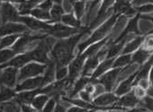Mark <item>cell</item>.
Segmentation results:
<instances>
[{"instance_id": "48", "label": "cell", "mask_w": 153, "mask_h": 112, "mask_svg": "<svg viewBox=\"0 0 153 112\" xmlns=\"http://www.w3.org/2000/svg\"><path fill=\"white\" fill-rule=\"evenodd\" d=\"M1 2H8V3H12V4H21L23 2H25V0H0Z\"/></svg>"}, {"instance_id": "1", "label": "cell", "mask_w": 153, "mask_h": 112, "mask_svg": "<svg viewBox=\"0 0 153 112\" xmlns=\"http://www.w3.org/2000/svg\"><path fill=\"white\" fill-rule=\"evenodd\" d=\"M89 32L90 30L88 29V27H85L79 33L66 39H60L55 42L51 51V55L56 66H68L72 61V59L75 57V47L76 46L79 40Z\"/></svg>"}, {"instance_id": "43", "label": "cell", "mask_w": 153, "mask_h": 112, "mask_svg": "<svg viewBox=\"0 0 153 112\" xmlns=\"http://www.w3.org/2000/svg\"><path fill=\"white\" fill-rule=\"evenodd\" d=\"M79 95L80 99H83L84 101H87V102H92V100H93V99H92L93 95H92V94H90L89 92H88V91H85V90L80 91H79Z\"/></svg>"}, {"instance_id": "38", "label": "cell", "mask_w": 153, "mask_h": 112, "mask_svg": "<svg viewBox=\"0 0 153 112\" xmlns=\"http://www.w3.org/2000/svg\"><path fill=\"white\" fill-rule=\"evenodd\" d=\"M141 47L147 50L153 52V32H149V34L144 36Z\"/></svg>"}, {"instance_id": "54", "label": "cell", "mask_w": 153, "mask_h": 112, "mask_svg": "<svg viewBox=\"0 0 153 112\" xmlns=\"http://www.w3.org/2000/svg\"><path fill=\"white\" fill-rule=\"evenodd\" d=\"M83 1H85V2H88V1H93V0H83Z\"/></svg>"}, {"instance_id": "26", "label": "cell", "mask_w": 153, "mask_h": 112, "mask_svg": "<svg viewBox=\"0 0 153 112\" xmlns=\"http://www.w3.org/2000/svg\"><path fill=\"white\" fill-rule=\"evenodd\" d=\"M44 0H25V2L19 4V14L20 15H29L30 11L37 7Z\"/></svg>"}, {"instance_id": "18", "label": "cell", "mask_w": 153, "mask_h": 112, "mask_svg": "<svg viewBox=\"0 0 153 112\" xmlns=\"http://www.w3.org/2000/svg\"><path fill=\"white\" fill-rule=\"evenodd\" d=\"M32 61H33V59H32L30 51H25L24 53L16 54L10 61L2 65L1 66H2V68H5L7 66H12V67L20 69L21 67H23L24 66H25L26 64H28Z\"/></svg>"}, {"instance_id": "49", "label": "cell", "mask_w": 153, "mask_h": 112, "mask_svg": "<svg viewBox=\"0 0 153 112\" xmlns=\"http://www.w3.org/2000/svg\"><path fill=\"white\" fill-rule=\"evenodd\" d=\"M67 109L64 108V107H62L59 103V101L57 102V104H56V107H55V108H54V111H66Z\"/></svg>"}, {"instance_id": "31", "label": "cell", "mask_w": 153, "mask_h": 112, "mask_svg": "<svg viewBox=\"0 0 153 112\" xmlns=\"http://www.w3.org/2000/svg\"><path fill=\"white\" fill-rule=\"evenodd\" d=\"M49 99H50L49 95H47L45 93H39L34 97L31 105L33 107V108L35 110H42V108H44V106L47 103Z\"/></svg>"}, {"instance_id": "19", "label": "cell", "mask_w": 153, "mask_h": 112, "mask_svg": "<svg viewBox=\"0 0 153 112\" xmlns=\"http://www.w3.org/2000/svg\"><path fill=\"white\" fill-rule=\"evenodd\" d=\"M41 93V88L31 90V91H22L16 92V95L15 96L14 99L21 106L24 104H31L34 97Z\"/></svg>"}, {"instance_id": "25", "label": "cell", "mask_w": 153, "mask_h": 112, "mask_svg": "<svg viewBox=\"0 0 153 112\" xmlns=\"http://www.w3.org/2000/svg\"><path fill=\"white\" fill-rule=\"evenodd\" d=\"M91 82V76L89 75H81L76 81L74 82V86L69 92V98H74L76 94H79L80 91L84 90L86 85Z\"/></svg>"}, {"instance_id": "52", "label": "cell", "mask_w": 153, "mask_h": 112, "mask_svg": "<svg viewBox=\"0 0 153 112\" xmlns=\"http://www.w3.org/2000/svg\"><path fill=\"white\" fill-rule=\"evenodd\" d=\"M53 2H54L55 4H59V5H61L62 2H63V0H53Z\"/></svg>"}, {"instance_id": "7", "label": "cell", "mask_w": 153, "mask_h": 112, "mask_svg": "<svg viewBox=\"0 0 153 112\" xmlns=\"http://www.w3.org/2000/svg\"><path fill=\"white\" fill-rule=\"evenodd\" d=\"M85 61H86V58L84 57V56L82 54H79L68 65V81L70 86L76 80V77L82 73Z\"/></svg>"}, {"instance_id": "8", "label": "cell", "mask_w": 153, "mask_h": 112, "mask_svg": "<svg viewBox=\"0 0 153 112\" xmlns=\"http://www.w3.org/2000/svg\"><path fill=\"white\" fill-rule=\"evenodd\" d=\"M47 34V33H46ZM45 35H32L28 32L23 33L18 39L17 41L15 42V44L11 47L14 51L16 54H20V53H24L26 51V49L31 45V43H33L35 41H40L42 40L43 37L46 36Z\"/></svg>"}, {"instance_id": "17", "label": "cell", "mask_w": 153, "mask_h": 112, "mask_svg": "<svg viewBox=\"0 0 153 112\" xmlns=\"http://www.w3.org/2000/svg\"><path fill=\"white\" fill-rule=\"evenodd\" d=\"M140 100V99L135 96L133 91L131 90L129 92L120 96L118 100L114 105L116 107H120V108H123L124 110L125 109H131V108H134L136 106H138Z\"/></svg>"}, {"instance_id": "39", "label": "cell", "mask_w": 153, "mask_h": 112, "mask_svg": "<svg viewBox=\"0 0 153 112\" xmlns=\"http://www.w3.org/2000/svg\"><path fill=\"white\" fill-rule=\"evenodd\" d=\"M134 8L137 11V13L140 15L149 14V13L153 12V4H146V5H142L140 7H134Z\"/></svg>"}, {"instance_id": "21", "label": "cell", "mask_w": 153, "mask_h": 112, "mask_svg": "<svg viewBox=\"0 0 153 112\" xmlns=\"http://www.w3.org/2000/svg\"><path fill=\"white\" fill-rule=\"evenodd\" d=\"M115 57H112V58H105L103 59L99 65L97 66V68L95 69V71L92 73V74L90 75L91 78L93 80H97V78H99L102 74H104L105 72H107L108 70L113 68V65H114V61Z\"/></svg>"}, {"instance_id": "2", "label": "cell", "mask_w": 153, "mask_h": 112, "mask_svg": "<svg viewBox=\"0 0 153 112\" xmlns=\"http://www.w3.org/2000/svg\"><path fill=\"white\" fill-rule=\"evenodd\" d=\"M120 15L113 14L105 23H103L98 28H97L93 33L91 34V36L85 41L79 43L78 45V49H79V54L82 53L88 46H90L91 44L97 42L103 39H105V37H107V34L109 33V32L112 30V28L114 26L118 17Z\"/></svg>"}, {"instance_id": "20", "label": "cell", "mask_w": 153, "mask_h": 112, "mask_svg": "<svg viewBox=\"0 0 153 112\" xmlns=\"http://www.w3.org/2000/svg\"><path fill=\"white\" fill-rule=\"evenodd\" d=\"M138 74V70L136 72H134L133 74H131L128 78H126L125 80H123L115 89V91H114L118 97L129 92L130 91L132 90L133 86H134V81L136 78V75Z\"/></svg>"}, {"instance_id": "33", "label": "cell", "mask_w": 153, "mask_h": 112, "mask_svg": "<svg viewBox=\"0 0 153 112\" xmlns=\"http://www.w3.org/2000/svg\"><path fill=\"white\" fill-rule=\"evenodd\" d=\"M22 34H10L0 38V49L11 48Z\"/></svg>"}, {"instance_id": "16", "label": "cell", "mask_w": 153, "mask_h": 112, "mask_svg": "<svg viewBox=\"0 0 153 112\" xmlns=\"http://www.w3.org/2000/svg\"><path fill=\"white\" fill-rule=\"evenodd\" d=\"M43 87V77L42 75L35 76L27 78L20 83H18L16 86V92L22 91H31L35 89H40Z\"/></svg>"}, {"instance_id": "56", "label": "cell", "mask_w": 153, "mask_h": 112, "mask_svg": "<svg viewBox=\"0 0 153 112\" xmlns=\"http://www.w3.org/2000/svg\"><path fill=\"white\" fill-rule=\"evenodd\" d=\"M129 1H130V2H132V1H133V0H129Z\"/></svg>"}, {"instance_id": "53", "label": "cell", "mask_w": 153, "mask_h": 112, "mask_svg": "<svg viewBox=\"0 0 153 112\" xmlns=\"http://www.w3.org/2000/svg\"><path fill=\"white\" fill-rule=\"evenodd\" d=\"M2 71H3V68H2L1 65H0V75H1V74H2Z\"/></svg>"}, {"instance_id": "29", "label": "cell", "mask_w": 153, "mask_h": 112, "mask_svg": "<svg viewBox=\"0 0 153 112\" xmlns=\"http://www.w3.org/2000/svg\"><path fill=\"white\" fill-rule=\"evenodd\" d=\"M131 64V54H120L114 61L113 68H124Z\"/></svg>"}, {"instance_id": "35", "label": "cell", "mask_w": 153, "mask_h": 112, "mask_svg": "<svg viewBox=\"0 0 153 112\" xmlns=\"http://www.w3.org/2000/svg\"><path fill=\"white\" fill-rule=\"evenodd\" d=\"M73 12L75 16L79 20H81L85 14V9H86V2L83 0H76L73 5Z\"/></svg>"}, {"instance_id": "11", "label": "cell", "mask_w": 153, "mask_h": 112, "mask_svg": "<svg viewBox=\"0 0 153 112\" xmlns=\"http://www.w3.org/2000/svg\"><path fill=\"white\" fill-rule=\"evenodd\" d=\"M0 15H1L3 24L9 22L18 23L20 14L18 9L12 3L2 2L0 4Z\"/></svg>"}, {"instance_id": "10", "label": "cell", "mask_w": 153, "mask_h": 112, "mask_svg": "<svg viewBox=\"0 0 153 112\" xmlns=\"http://www.w3.org/2000/svg\"><path fill=\"white\" fill-rule=\"evenodd\" d=\"M18 23L25 24L29 31H43L45 32L51 25L50 23L41 21L31 15H20L18 18Z\"/></svg>"}, {"instance_id": "4", "label": "cell", "mask_w": 153, "mask_h": 112, "mask_svg": "<svg viewBox=\"0 0 153 112\" xmlns=\"http://www.w3.org/2000/svg\"><path fill=\"white\" fill-rule=\"evenodd\" d=\"M48 65V64H47ZM46 64L38 63L35 61H32L23 67L19 69L18 77H17V83L31 77H35L39 75H42L47 68Z\"/></svg>"}, {"instance_id": "45", "label": "cell", "mask_w": 153, "mask_h": 112, "mask_svg": "<svg viewBox=\"0 0 153 112\" xmlns=\"http://www.w3.org/2000/svg\"><path fill=\"white\" fill-rule=\"evenodd\" d=\"M131 4L132 7H140L146 4H153V0H133Z\"/></svg>"}, {"instance_id": "23", "label": "cell", "mask_w": 153, "mask_h": 112, "mask_svg": "<svg viewBox=\"0 0 153 112\" xmlns=\"http://www.w3.org/2000/svg\"><path fill=\"white\" fill-rule=\"evenodd\" d=\"M143 40H144V36L137 35L135 38L131 39L124 45L121 54H132L134 51H136L139 48L141 47Z\"/></svg>"}, {"instance_id": "42", "label": "cell", "mask_w": 153, "mask_h": 112, "mask_svg": "<svg viewBox=\"0 0 153 112\" xmlns=\"http://www.w3.org/2000/svg\"><path fill=\"white\" fill-rule=\"evenodd\" d=\"M54 5V2H53V0H44L43 2H42L37 7L42 9V10H45V11H51V7H53Z\"/></svg>"}, {"instance_id": "47", "label": "cell", "mask_w": 153, "mask_h": 112, "mask_svg": "<svg viewBox=\"0 0 153 112\" xmlns=\"http://www.w3.org/2000/svg\"><path fill=\"white\" fill-rule=\"evenodd\" d=\"M149 83L151 86H153V65L152 66L150 67V70H149Z\"/></svg>"}, {"instance_id": "12", "label": "cell", "mask_w": 153, "mask_h": 112, "mask_svg": "<svg viewBox=\"0 0 153 112\" xmlns=\"http://www.w3.org/2000/svg\"><path fill=\"white\" fill-rule=\"evenodd\" d=\"M119 97L112 91H106L105 93L97 95L93 100L92 103L96 107V109H102L104 108L113 106Z\"/></svg>"}, {"instance_id": "15", "label": "cell", "mask_w": 153, "mask_h": 112, "mask_svg": "<svg viewBox=\"0 0 153 112\" xmlns=\"http://www.w3.org/2000/svg\"><path fill=\"white\" fill-rule=\"evenodd\" d=\"M19 69L12 66H7L3 68L2 74L0 75V81L3 85L16 88L17 84V77H18Z\"/></svg>"}, {"instance_id": "34", "label": "cell", "mask_w": 153, "mask_h": 112, "mask_svg": "<svg viewBox=\"0 0 153 112\" xmlns=\"http://www.w3.org/2000/svg\"><path fill=\"white\" fill-rule=\"evenodd\" d=\"M16 53L14 51L12 48H6V49H0V65H4L10 61Z\"/></svg>"}, {"instance_id": "3", "label": "cell", "mask_w": 153, "mask_h": 112, "mask_svg": "<svg viewBox=\"0 0 153 112\" xmlns=\"http://www.w3.org/2000/svg\"><path fill=\"white\" fill-rule=\"evenodd\" d=\"M55 42V38L46 34L45 37L40 40V42L36 45V47L30 50L33 61L47 65L51 61L49 53H51Z\"/></svg>"}, {"instance_id": "55", "label": "cell", "mask_w": 153, "mask_h": 112, "mask_svg": "<svg viewBox=\"0 0 153 112\" xmlns=\"http://www.w3.org/2000/svg\"><path fill=\"white\" fill-rule=\"evenodd\" d=\"M1 86H2V83H1V81H0V88H1Z\"/></svg>"}, {"instance_id": "36", "label": "cell", "mask_w": 153, "mask_h": 112, "mask_svg": "<svg viewBox=\"0 0 153 112\" xmlns=\"http://www.w3.org/2000/svg\"><path fill=\"white\" fill-rule=\"evenodd\" d=\"M68 66H56L55 70V79L56 80H63L68 78Z\"/></svg>"}, {"instance_id": "27", "label": "cell", "mask_w": 153, "mask_h": 112, "mask_svg": "<svg viewBox=\"0 0 153 112\" xmlns=\"http://www.w3.org/2000/svg\"><path fill=\"white\" fill-rule=\"evenodd\" d=\"M60 23L70 26V27H74V28H78V29H82L83 27L81 26V23L80 20H79L75 16L74 14H70V13H67L64 14L61 17Z\"/></svg>"}, {"instance_id": "44", "label": "cell", "mask_w": 153, "mask_h": 112, "mask_svg": "<svg viewBox=\"0 0 153 112\" xmlns=\"http://www.w3.org/2000/svg\"><path fill=\"white\" fill-rule=\"evenodd\" d=\"M135 85H139V86L142 87V88L145 89V90H148V89L151 86L150 83H149V78H141V79H140V80L136 83Z\"/></svg>"}, {"instance_id": "50", "label": "cell", "mask_w": 153, "mask_h": 112, "mask_svg": "<svg viewBox=\"0 0 153 112\" xmlns=\"http://www.w3.org/2000/svg\"><path fill=\"white\" fill-rule=\"evenodd\" d=\"M140 18L141 19H145L148 21H150L153 23V16H149V15H140Z\"/></svg>"}, {"instance_id": "30", "label": "cell", "mask_w": 153, "mask_h": 112, "mask_svg": "<svg viewBox=\"0 0 153 112\" xmlns=\"http://www.w3.org/2000/svg\"><path fill=\"white\" fill-rule=\"evenodd\" d=\"M50 14H51V18L50 24L60 23L62 15L65 14V10H64V8L62 7L61 5L54 3L53 7H51V11H50Z\"/></svg>"}, {"instance_id": "41", "label": "cell", "mask_w": 153, "mask_h": 112, "mask_svg": "<svg viewBox=\"0 0 153 112\" xmlns=\"http://www.w3.org/2000/svg\"><path fill=\"white\" fill-rule=\"evenodd\" d=\"M132 91H133L135 96H136L138 99H141L142 98H144V97L148 94V93H147V90L143 89L142 87H140V86H139V85H134L133 88H132Z\"/></svg>"}, {"instance_id": "40", "label": "cell", "mask_w": 153, "mask_h": 112, "mask_svg": "<svg viewBox=\"0 0 153 112\" xmlns=\"http://www.w3.org/2000/svg\"><path fill=\"white\" fill-rule=\"evenodd\" d=\"M59 100H57L55 98L50 97V99H48L47 103L45 104L44 108H42V111H54V108L56 107V104Z\"/></svg>"}, {"instance_id": "57", "label": "cell", "mask_w": 153, "mask_h": 112, "mask_svg": "<svg viewBox=\"0 0 153 112\" xmlns=\"http://www.w3.org/2000/svg\"><path fill=\"white\" fill-rule=\"evenodd\" d=\"M152 87H153V86H152Z\"/></svg>"}, {"instance_id": "6", "label": "cell", "mask_w": 153, "mask_h": 112, "mask_svg": "<svg viewBox=\"0 0 153 112\" xmlns=\"http://www.w3.org/2000/svg\"><path fill=\"white\" fill-rule=\"evenodd\" d=\"M125 68L126 67L124 68L118 67V68H112L108 70L104 74H102L99 78L97 79V84L98 83L101 84L106 91H112L114 87L115 82L117 81L118 76Z\"/></svg>"}, {"instance_id": "32", "label": "cell", "mask_w": 153, "mask_h": 112, "mask_svg": "<svg viewBox=\"0 0 153 112\" xmlns=\"http://www.w3.org/2000/svg\"><path fill=\"white\" fill-rule=\"evenodd\" d=\"M29 15H31V16H33V17H34L36 19H39L41 21H44V22L49 21V23H51V20L50 12L42 10V9H41L39 7H35V8L32 9L30 11Z\"/></svg>"}, {"instance_id": "9", "label": "cell", "mask_w": 153, "mask_h": 112, "mask_svg": "<svg viewBox=\"0 0 153 112\" xmlns=\"http://www.w3.org/2000/svg\"><path fill=\"white\" fill-rule=\"evenodd\" d=\"M107 49H105V47H104L97 54H95L94 56L89 57H88L86 59L84 66H83V70H82V73H81L82 75H90V74L95 71V69L99 65V63L103 59H105L106 57Z\"/></svg>"}, {"instance_id": "22", "label": "cell", "mask_w": 153, "mask_h": 112, "mask_svg": "<svg viewBox=\"0 0 153 112\" xmlns=\"http://www.w3.org/2000/svg\"><path fill=\"white\" fill-rule=\"evenodd\" d=\"M153 52L147 50L143 49L142 47L139 48L136 51H134L131 54V64H138L140 66H142L144 63L147 62V60L149 58Z\"/></svg>"}, {"instance_id": "51", "label": "cell", "mask_w": 153, "mask_h": 112, "mask_svg": "<svg viewBox=\"0 0 153 112\" xmlns=\"http://www.w3.org/2000/svg\"><path fill=\"white\" fill-rule=\"evenodd\" d=\"M147 93H148L149 95H150V96L153 97V87H152V86H150V87L147 90Z\"/></svg>"}, {"instance_id": "5", "label": "cell", "mask_w": 153, "mask_h": 112, "mask_svg": "<svg viewBox=\"0 0 153 112\" xmlns=\"http://www.w3.org/2000/svg\"><path fill=\"white\" fill-rule=\"evenodd\" d=\"M85 27L82 29H78V28H74L68 26L62 23H55L51 24L50 29L46 32V33L50 36H52L55 39H66L70 36H73L76 33H79L81 32Z\"/></svg>"}, {"instance_id": "13", "label": "cell", "mask_w": 153, "mask_h": 112, "mask_svg": "<svg viewBox=\"0 0 153 112\" xmlns=\"http://www.w3.org/2000/svg\"><path fill=\"white\" fill-rule=\"evenodd\" d=\"M28 31V28L21 23H5L0 26V38L10 34H23Z\"/></svg>"}, {"instance_id": "14", "label": "cell", "mask_w": 153, "mask_h": 112, "mask_svg": "<svg viewBox=\"0 0 153 112\" xmlns=\"http://www.w3.org/2000/svg\"><path fill=\"white\" fill-rule=\"evenodd\" d=\"M140 19V14H137L135 15L133 17H131L130 19V21L128 22L126 27L124 28V30L122 32V33L119 35V37L114 41V43L115 42H119L121 41L123 39H124L125 37L129 36V35H140V29H139V20Z\"/></svg>"}, {"instance_id": "24", "label": "cell", "mask_w": 153, "mask_h": 112, "mask_svg": "<svg viewBox=\"0 0 153 112\" xmlns=\"http://www.w3.org/2000/svg\"><path fill=\"white\" fill-rule=\"evenodd\" d=\"M108 40H109V37H105V39H103V40H101V41H97V42H95V43L91 44L90 46H88V47L82 53H80V54H82L86 59H87L88 57H89L94 56L95 54H97L99 50H101V49L106 45V43L108 42Z\"/></svg>"}, {"instance_id": "46", "label": "cell", "mask_w": 153, "mask_h": 112, "mask_svg": "<svg viewBox=\"0 0 153 112\" xmlns=\"http://www.w3.org/2000/svg\"><path fill=\"white\" fill-rule=\"evenodd\" d=\"M103 1V0H93V1H91V5L89 6V9H88V17H89V15L91 13V11L101 2Z\"/></svg>"}, {"instance_id": "28", "label": "cell", "mask_w": 153, "mask_h": 112, "mask_svg": "<svg viewBox=\"0 0 153 112\" xmlns=\"http://www.w3.org/2000/svg\"><path fill=\"white\" fill-rule=\"evenodd\" d=\"M16 95V91L15 88H11L6 85H3L0 88V103L7 102L15 98Z\"/></svg>"}, {"instance_id": "37", "label": "cell", "mask_w": 153, "mask_h": 112, "mask_svg": "<svg viewBox=\"0 0 153 112\" xmlns=\"http://www.w3.org/2000/svg\"><path fill=\"white\" fill-rule=\"evenodd\" d=\"M138 105H141L142 108H146L147 110L153 111V97L147 94L144 98H142Z\"/></svg>"}]
</instances>
